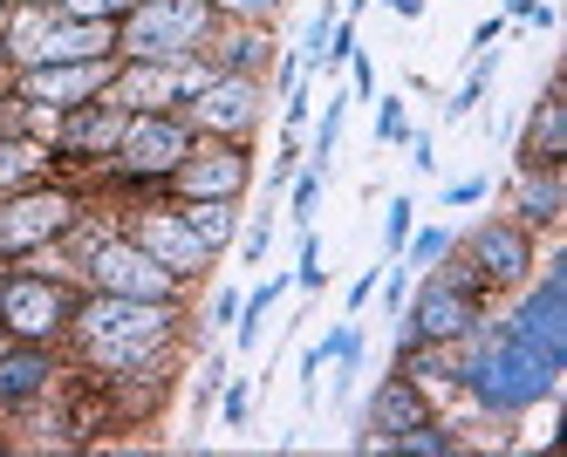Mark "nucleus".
<instances>
[{"label": "nucleus", "instance_id": "1", "mask_svg": "<svg viewBox=\"0 0 567 457\" xmlns=\"http://www.w3.org/2000/svg\"><path fill=\"white\" fill-rule=\"evenodd\" d=\"M165 301H124V294H103L96 308H83V335L96 342L103 362H144L157 349V335H165Z\"/></svg>", "mask_w": 567, "mask_h": 457}, {"label": "nucleus", "instance_id": "2", "mask_svg": "<svg viewBox=\"0 0 567 457\" xmlns=\"http://www.w3.org/2000/svg\"><path fill=\"white\" fill-rule=\"evenodd\" d=\"M554 368H560V362H547V355L526 349L519 335H506L493 355L472 362V390L493 403V409H519V403H534V396L554 390Z\"/></svg>", "mask_w": 567, "mask_h": 457}, {"label": "nucleus", "instance_id": "3", "mask_svg": "<svg viewBox=\"0 0 567 457\" xmlns=\"http://www.w3.org/2000/svg\"><path fill=\"white\" fill-rule=\"evenodd\" d=\"M8 49L21 55V62H96L103 49H116V34L103 28V21H49V14H21L14 28H8Z\"/></svg>", "mask_w": 567, "mask_h": 457}, {"label": "nucleus", "instance_id": "4", "mask_svg": "<svg viewBox=\"0 0 567 457\" xmlns=\"http://www.w3.org/2000/svg\"><path fill=\"white\" fill-rule=\"evenodd\" d=\"M198 34H206V0H144L124 28V49L137 62H185Z\"/></svg>", "mask_w": 567, "mask_h": 457}, {"label": "nucleus", "instance_id": "5", "mask_svg": "<svg viewBox=\"0 0 567 457\" xmlns=\"http://www.w3.org/2000/svg\"><path fill=\"white\" fill-rule=\"evenodd\" d=\"M90 273L103 294H124V301H165L172 294V267H157L144 246H96Z\"/></svg>", "mask_w": 567, "mask_h": 457}, {"label": "nucleus", "instance_id": "6", "mask_svg": "<svg viewBox=\"0 0 567 457\" xmlns=\"http://www.w3.org/2000/svg\"><path fill=\"white\" fill-rule=\"evenodd\" d=\"M116 150H124L131 172H178L192 144H185V131H178L172 116H137V123H124Z\"/></svg>", "mask_w": 567, "mask_h": 457}, {"label": "nucleus", "instance_id": "7", "mask_svg": "<svg viewBox=\"0 0 567 457\" xmlns=\"http://www.w3.org/2000/svg\"><path fill=\"white\" fill-rule=\"evenodd\" d=\"M0 314H8L14 335L42 342V335H55V328H62V287H49V280H14L8 294H0Z\"/></svg>", "mask_w": 567, "mask_h": 457}, {"label": "nucleus", "instance_id": "8", "mask_svg": "<svg viewBox=\"0 0 567 457\" xmlns=\"http://www.w3.org/2000/svg\"><path fill=\"white\" fill-rule=\"evenodd\" d=\"M69 226V198L62 191H34V198H14L0 212V246H42Z\"/></svg>", "mask_w": 567, "mask_h": 457}, {"label": "nucleus", "instance_id": "9", "mask_svg": "<svg viewBox=\"0 0 567 457\" xmlns=\"http://www.w3.org/2000/svg\"><path fill=\"white\" fill-rule=\"evenodd\" d=\"M110 82V69H103V55L96 62H42V69H28V82L21 90L34 96V103H83V96H96Z\"/></svg>", "mask_w": 567, "mask_h": 457}, {"label": "nucleus", "instance_id": "10", "mask_svg": "<svg viewBox=\"0 0 567 457\" xmlns=\"http://www.w3.org/2000/svg\"><path fill=\"white\" fill-rule=\"evenodd\" d=\"M178 178H185V191H192V198H239V185H247V150H233V144L198 150V157L185 150Z\"/></svg>", "mask_w": 567, "mask_h": 457}, {"label": "nucleus", "instance_id": "11", "mask_svg": "<svg viewBox=\"0 0 567 457\" xmlns=\"http://www.w3.org/2000/svg\"><path fill=\"white\" fill-rule=\"evenodd\" d=\"M254 116H260L254 82L226 75V82H206V90H198V123H206V131H239V137H247Z\"/></svg>", "mask_w": 567, "mask_h": 457}, {"label": "nucleus", "instance_id": "12", "mask_svg": "<svg viewBox=\"0 0 567 457\" xmlns=\"http://www.w3.org/2000/svg\"><path fill=\"white\" fill-rule=\"evenodd\" d=\"M206 82L198 75H185V69H172V62H137L124 82H116V103H144V110H157V103H178V96H198Z\"/></svg>", "mask_w": 567, "mask_h": 457}, {"label": "nucleus", "instance_id": "13", "mask_svg": "<svg viewBox=\"0 0 567 457\" xmlns=\"http://www.w3.org/2000/svg\"><path fill=\"white\" fill-rule=\"evenodd\" d=\"M144 253L157 267H172V273H198V267L213 260V246L192 232V219H151L144 226Z\"/></svg>", "mask_w": 567, "mask_h": 457}, {"label": "nucleus", "instance_id": "14", "mask_svg": "<svg viewBox=\"0 0 567 457\" xmlns=\"http://www.w3.org/2000/svg\"><path fill=\"white\" fill-rule=\"evenodd\" d=\"M472 328V301L458 294V287H424L417 294V314H411V335L417 342H452V335H465Z\"/></svg>", "mask_w": 567, "mask_h": 457}, {"label": "nucleus", "instance_id": "15", "mask_svg": "<svg viewBox=\"0 0 567 457\" xmlns=\"http://www.w3.org/2000/svg\"><path fill=\"white\" fill-rule=\"evenodd\" d=\"M472 260H478L485 280H519V273H526V239H519L513 226H485V232L472 239Z\"/></svg>", "mask_w": 567, "mask_h": 457}, {"label": "nucleus", "instance_id": "16", "mask_svg": "<svg viewBox=\"0 0 567 457\" xmlns=\"http://www.w3.org/2000/svg\"><path fill=\"white\" fill-rule=\"evenodd\" d=\"M370 424L383 430V444H390V437H403L411 424H424L417 390H411V383H383V390H377V409H370Z\"/></svg>", "mask_w": 567, "mask_h": 457}, {"label": "nucleus", "instance_id": "17", "mask_svg": "<svg viewBox=\"0 0 567 457\" xmlns=\"http://www.w3.org/2000/svg\"><path fill=\"white\" fill-rule=\"evenodd\" d=\"M42 383H49L42 355H8V362H0V403H28Z\"/></svg>", "mask_w": 567, "mask_h": 457}, {"label": "nucleus", "instance_id": "18", "mask_svg": "<svg viewBox=\"0 0 567 457\" xmlns=\"http://www.w3.org/2000/svg\"><path fill=\"white\" fill-rule=\"evenodd\" d=\"M192 232L206 239V246H226L233 239V198H192Z\"/></svg>", "mask_w": 567, "mask_h": 457}, {"label": "nucleus", "instance_id": "19", "mask_svg": "<svg viewBox=\"0 0 567 457\" xmlns=\"http://www.w3.org/2000/svg\"><path fill=\"white\" fill-rule=\"evenodd\" d=\"M62 137H69L75 150H103V144H116V137H124V116H116V110H103V116H75Z\"/></svg>", "mask_w": 567, "mask_h": 457}, {"label": "nucleus", "instance_id": "20", "mask_svg": "<svg viewBox=\"0 0 567 457\" xmlns=\"http://www.w3.org/2000/svg\"><path fill=\"white\" fill-rule=\"evenodd\" d=\"M519 212L547 226V219L560 212V185H554V178H526V185H519Z\"/></svg>", "mask_w": 567, "mask_h": 457}, {"label": "nucleus", "instance_id": "21", "mask_svg": "<svg viewBox=\"0 0 567 457\" xmlns=\"http://www.w3.org/2000/svg\"><path fill=\"white\" fill-rule=\"evenodd\" d=\"M560 137H567V123H560V103L547 96L540 103V123H534V157H560Z\"/></svg>", "mask_w": 567, "mask_h": 457}, {"label": "nucleus", "instance_id": "22", "mask_svg": "<svg viewBox=\"0 0 567 457\" xmlns=\"http://www.w3.org/2000/svg\"><path fill=\"white\" fill-rule=\"evenodd\" d=\"M274 301H280V280H274V287H260V294L247 301V321H239V342H254V335H260V314H267Z\"/></svg>", "mask_w": 567, "mask_h": 457}, {"label": "nucleus", "instance_id": "23", "mask_svg": "<svg viewBox=\"0 0 567 457\" xmlns=\"http://www.w3.org/2000/svg\"><path fill=\"white\" fill-rule=\"evenodd\" d=\"M28 164H34V150H28V144H0V185L28 178Z\"/></svg>", "mask_w": 567, "mask_h": 457}, {"label": "nucleus", "instance_id": "24", "mask_svg": "<svg viewBox=\"0 0 567 457\" xmlns=\"http://www.w3.org/2000/svg\"><path fill=\"white\" fill-rule=\"evenodd\" d=\"M403 239H411V198H396V205H390V226H383V246H390V253H396Z\"/></svg>", "mask_w": 567, "mask_h": 457}, {"label": "nucleus", "instance_id": "25", "mask_svg": "<svg viewBox=\"0 0 567 457\" xmlns=\"http://www.w3.org/2000/svg\"><path fill=\"white\" fill-rule=\"evenodd\" d=\"M116 8H131V0H62V14H75V21H103Z\"/></svg>", "mask_w": 567, "mask_h": 457}, {"label": "nucleus", "instance_id": "26", "mask_svg": "<svg viewBox=\"0 0 567 457\" xmlns=\"http://www.w3.org/2000/svg\"><path fill=\"white\" fill-rule=\"evenodd\" d=\"M377 137H383V144H396V137H403V103H383V116H377Z\"/></svg>", "mask_w": 567, "mask_h": 457}, {"label": "nucleus", "instance_id": "27", "mask_svg": "<svg viewBox=\"0 0 567 457\" xmlns=\"http://www.w3.org/2000/svg\"><path fill=\"white\" fill-rule=\"evenodd\" d=\"M336 131H342V96L329 103V116H321V157H329V150H336Z\"/></svg>", "mask_w": 567, "mask_h": 457}, {"label": "nucleus", "instance_id": "28", "mask_svg": "<svg viewBox=\"0 0 567 457\" xmlns=\"http://www.w3.org/2000/svg\"><path fill=\"white\" fill-rule=\"evenodd\" d=\"M444 253V232H417V246H411V260L424 267V260H437Z\"/></svg>", "mask_w": 567, "mask_h": 457}, {"label": "nucleus", "instance_id": "29", "mask_svg": "<svg viewBox=\"0 0 567 457\" xmlns=\"http://www.w3.org/2000/svg\"><path fill=\"white\" fill-rule=\"evenodd\" d=\"M329 34H336V49H321V62H329V55H336V62H342V55H349V49H355V28H349V21H342V28H329Z\"/></svg>", "mask_w": 567, "mask_h": 457}, {"label": "nucleus", "instance_id": "30", "mask_svg": "<svg viewBox=\"0 0 567 457\" xmlns=\"http://www.w3.org/2000/svg\"><path fill=\"white\" fill-rule=\"evenodd\" d=\"M226 14H267V8H280V0H219Z\"/></svg>", "mask_w": 567, "mask_h": 457}, {"label": "nucleus", "instance_id": "31", "mask_svg": "<svg viewBox=\"0 0 567 457\" xmlns=\"http://www.w3.org/2000/svg\"><path fill=\"white\" fill-rule=\"evenodd\" d=\"M308 212H315V178L295 185V219H308Z\"/></svg>", "mask_w": 567, "mask_h": 457}, {"label": "nucleus", "instance_id": "32", "mask_svg": "<svg viewBox=\"0 0 567 457\" xmlns=\"http://www.w3.org/2000/svg\"><path fill=\"white\" fill-rule=\"evenodd\" d=\"M226 424H247V390H226Z\"/></svg>", "mask_w": 567, "mask_h": 457}, {"label": "nucleus", "instance_id": "33", "mask_svg": "<svg viewBox=\"0 0 567 457\" xmlns=\"http://www.w3.org/2000/svg\"><path fill=\"white\" fill-rule=\"evenodd\" d=\"M478 191H485V185H478V178H465V185H452V191H444V198H452V205H472Z\"/></svg>", "mask_w": 567, "mask_h": 457}, {"label": "nucleus", "instance_id": "34", "mask_svg": "<svg viewBox=\"0 0 567 457\" xmlns=\"http://www.w3.org/2000/svg\"><path fill=\"white\" fill-rule=\"evenodd\" d=\"M390 8H396L403 21H411V14H424V0H390Z\"/></svg>", "mask_w": 567, "mask_h": 457}]
</instances>
